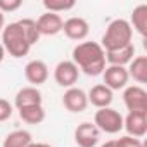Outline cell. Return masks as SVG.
<instances>
[{"label": "cell", "instance_id": "4", "mask_svg": "<svg viewBox=\"0 0 147 147\" xmlns=\"http://www.w3.org/2000/svg\"><path fill=\"white\" fill-rule=\"evenodd\" d=\"M94 125L99 128V131H106L113 135L123 130V116L113 107H102L95 113Z\"/></svg>", "mask_w": 147, "mask_h": 147}, {"label": "cell", "instance_id": "10", "mask_svg": "<svg viewBox=\"0 0 147 147\" xmlns=\"http://www.w3.org/2000/svg\"><path fill=\"white\" fill-rule=\"evenodd\" d=\"M123 128L130 137L142 138L147 133V113H128L123 118Z\"/></svg>", "mask_w": 147, "mask_h": 147}, {"label": "cell", "instance_id": "15", "mask_svg": "<svg viewBox=\"0 0 147 147\" xmlns=\"http://www.w3.org/2000/svg\"><path fill=\"white\" fill-rule=\"evenodd\" d=\"M14 104L18 109L30 107V106H42V92L36 87H24L16 94Z\"/></svg>", "mask_w": 147, "mask_h": 147}, {"label": "cell", "instance_id": "28", "mask_svg": "<svg viewBox=\"0 0 147 147\" xmlns=\"http://www.w3.org/2000/svg\"><path fill=\"white\" fill-rule=\"evenodd\" d=\"M100 147H116V142H114V140H109V142H106V144H102Z\"/></svg>", "mask_w": 147, "mask_h": 147}, {"label": "cell", "instance_id": "12", "mask_svg": "<svg viewBox=\"0 0 147 147\" xmlns=\"http://www.w3.org/2000/svg\"><path fill=\"white\" fill-rule=\"evenodd\" d=\"M24 76L31 83V87H40L49 78V66L43 61H40V59L30 61L24 66Z\"/></svg>", "mask_w": 147, "mask_h": 147}, {"label": "cell", "instance_id": "6", "mask_svg": "<svg viewBox=\"0 0 147 147\" xmlns=\"http://www.w3.org/2000/svg\"><path fill=\"white\" fill-rule=\"evenodd\" d=\"M78 76H80V69L76 67V64L73 61H61L54 69L55 83L66 88L75 87V83L78 82Z\"/></svg>", "mask_w": 147, "mask_h": 147}, {"label": "cell", "instance_id": "2", "mask_svg": "<svg viewBox=\"0 0 147 147\" xmlns=\"http://www.w3.org/2000/svg\"><path fill=\"white\" fill-rule=\"evenodd\" d=\"M133 38V30L130 26V23L126 19H114L107 24L106 33L102 35V43L100 47L104 49V52H111V50H118L123 49L126 45L131 43Z\"/></svg>", "mask_w": 147, "mask_h": 147}, {"label": "cell", "instance_id": "21", "mask_svg": "<svg viewBox=\"0 0 147 147\" xmlns=\"http://www.w3.org/2000/svg\"><path fill=\"white\" fill-rule=\"evenodd\" d=\"M18 24L21 26V30H23V33H24V36H26V40H28L30 45L33 47V45L40 40V33H38V28H36V21L26 18V19L18 21Z\"/></svg>", "mask_w": 147, "mask_h": 147}, {"label": "cell", "instance_id": "19", "mask_svg": "<svg viewBox=\"0 0 147 147\" xmlns=\"http://www.w3.org/2000/svg\"><path fill=\"white\" fill-rule=\"evenodd\" d=\"M31 142L33 138L28 130H14L4 138L2 147H28Z\"/></svg>", "mask_w": 147, "mask_h": 147}, {"label": "cell", "instance_id": "9", "mask_svg": "<svg viewBox=\"0 0 147 147\" xmlns=\"http://www.w3.org/2000/svg\"><path fill=\"white\" fill-rule=\"evenodd\" d=\"M62 31H64V35H66L69 40L80 42V40H85V38L88 36L90 26H88L87 19L78 18V16H73V18H69V19H66V21L62 23Z\"/></svg>", "mask_w": 147, "mask_h": 147}, {"label": "cell", "instance_id": "26", "mask_svg": "<svg viewBox=\"0 0 147 147\" xmlns=\"http://www.w3.org/2000/svg\"><path fill=\"white\" fill-rule=\"evenodd\" d=\"M28 147H52V145H49V144H43V142H31Z\"/></svg>", "mask_w": 147, "mask_h": 147}, {"label": "cell", "instance_id": "20", "mask_svg": "<svg viewBox=\"0 0 147 147\" xmlns=\"http://www.w3.org/2000/svg\"><path fill=\"white\" fill-rule=\"evenodd\" d=\"M18 111H19V118L28 125H40L45 119L43 106H30V107H23Z\"/></svg>", "mask_w": 147, "mask_h": 147}, {"label": "cell", "instance_id": "3", "mask_svg": "<svg viewBox=\"0 0 147 147\" xmlns=\"http://www.w3.org/2000/svg\"><path fill=\"white\" fill-rule=\"evenodd\" d=\"M2 45L5 49V52H9V55L19 59L28 55L31 45L26 40L21 26L18 23H9L7 26H4L2 30Z\"/></svg>", "mask_w": 147, "mask_h": 147}, {"label": "cell", "instance_id": "29", "mask_svg": "<svg viewBox=\"0 0 147 147\" xmlns=\"http://www.w3.org/2000/svg\"><path fill=\"white\" fill-rule=\"evenodd\" d=\"M4 26H5V19H4V14L0 12V31L4 30Z\"/></svg>", "mask_w": 147, "mask_h": 147}, {"label": "cell", "instance_id": "13", "mask_svg": "<svg viewBox=\"0 0 147 147\" xmlns=\"http://www.w3.org/2000/svg\"><path fill=\"white\" fill-rule=\"evenodd\" d=\"M62 18L59 14H54V12H45L42 14L38 19H36V28H38V33L40 36H54L57 33L62 31Z\"/></svg>", "mask_w": 147, "mask_h": 147}, {"label": "cell", "instance_id": "11", "mask_svg": "<svg viewBox=\"0 0 147 147\" xmlns=\"http://www.w3.org/2000/svg\"><path fill=\"white\" fill-rule=\"evenodd\" d=\"M75 142L78 147H95L99 142V128L90 121L78 125L75 130Z\"/></svg>", "mask_w": 147, "mask_h": 147}, {"label": "cell", "instance_id": "23", "mask_svg": "<svg viewBox=\"0 0 147 147\" xmlns=\"http://www.w3.org/2000/svg\"><path fill=\"white\" fill-rule=\"evenodd\" d=\"M114 142H116V147H144V144H142L140 138H135V137H130V135L119 137Z\"/></svg>", "mask_w": 147, "mask_h": 147}, {"label": "cell", "instance_id": "16", "mask_svg": "<svg viewBox=\"0 0 147 147\" xmlns=\"http://www.w3.org/2000/svg\"><path fill=\"white\" fill-rule=\"evenodd\" d=\"M135 57V45L130 43L123 49H118V50H111V52H106V62H109V66H126L131 62V59Z\"/></svg>", "mask_w": 147, "mask_h": 147}, {"label": "cell", "instance_id": "17", "mask_svg": "<svg viewBox=\"0 0 147 147\" xmlns=\"http://www.w3.org/2000/svg\"><path fill=\"white\" fill-rule=\"evenodd\" d=\"M126 71H128V76L133 78L137 83H147V57L145 55L133 57Z\"/></svg>", "mask_w": 147, "mask_h": 147}, {"label": "cell", "instance_id": "24", "mask_svg": "<svg viewBox=\"0 0 147 147\" xmlns=\"http://www.w3.org/2000/svg\"><path fill=\"white\" fill-rule=\"evenodd\" d=\"M23 5L21 0H0V12L5 14V12H14Z\"/></svg>", "mask_w": 147, "mask_h": 147}, {"label": "cell", "instance_id": "25", "mask_svg": "<svg viewBox=\"0 0 147 147\" xmlns=\"http://www.w3.org/2000/svg\"><path fill=\"white\" fill-rule=\"evenodd\" d=\"M12 116V106L9 100L0 99V121H5Z\"/></svg>", "mask_w": 147, "mask_h": 147}, {"label": "cell", "instance_id": "27", "mask_svg": "<svg viewBox=\"0 0 147 147\" xmlns=\"http://www.w3.org/2000/svg\"><path fill=\"white\" fill-rule=\"evenodd\" d=\"M4 57H5V49H4V45H2V43H0V64H2Z\"/></svg>", "mask_w": 147, "mask_h": 147}, {"label": "cell", "instance_id": "22", "mask_svg": "<svg viewBox=\"0 0 147 147\" xmlns=\"http://www.w3.org/2000/svg\"><path fill=\"white\" fill-rule=\"evenodd\" d=\"M76 5L75 0H43V7L47 9V12H64V11H71Z\"/></svg>", "mask_w": 147, "mask_h": 147}, {"label": "cell", "instance_id": "7", "mask_svg": "<svg viewBox=\"0 0 147 147\" xmlns=\"http://www.w3.org/2000/svg\"><path fill=\"white\" fill-rule=\"evenodd\" d=\"M104 76V85L109 88V90H121V88H126L128 85V71L126 67L123 66H107L102 73Z\"/></svg>", "mask_w": 147, "mask_h": 147}, {"label": "cell", "instance_id": "5", "mask_svg": "<svg viewBox=\"0 0 147 147\" xmlns=\"http://www.w3.org/2000/svg\"><path fill=\"white\" fill-rule=\"evenodd\" d=\"M123 102L128 113H147V92L138 85H131L125 88Z\"/></svg>", "mask_w": 147, "mask_h": 147}, {"label": "cell", "instance_id": "1", "mask_svg": "<svg viewBox=\"0 0 147 147\" xmlns=\"http://www.w3.org/2000/svg\"><path fill=\"white\" fill-rule=\"evenodd\" d=\"M73 62L88 76H99L106 69V52L97 42H82L73 49Z\"/></svg>", "mask_w": 147, "mask_h": 147}, {"label": "cell", "instance_id": "18", "mask_svg": "<svg viewBox=\"0 0 147 147\" xmlns=\"http://www.w3.org/2000/svg\"><path fill=\"white\" fill-rule=\"evenodd\" d=\"M130 26L131 30H135L140 36H145L147 35V5L145 4H140L133 9L131 12V18H130Z\"/></svg>", "mask_w": 147, "mask_h": 147}, {"label": "cell", "instance_id": "8", "mask_svg": "<svg viewBox=\"0 0 147 147\" xmlns=\"http://www.w3.org/2000/svg\"><path fill=\"white\" fill-rule=\"evenodd\" d=\"M62 106L69 113H83L88 106V99H87L85 90H82L78 87L67 88L62 95Z\"/></svg>", "mask_w": 147, "mask_h": 147}, {"label": "cell", "instance_id": "14", "mask_svg": "<svg viewBox=\"0 0 147 147\" xmlns=\"http://www.w3.org/2000/svg\"><path fill=\"white\" fill-rule=\"evenodd\" d=\"M87 99L97 109L109 107L111 102H113V90H109L104 83H99V85H94L90 88V92L87 94Z\"/></svg>", "mask_w": 147, "mask_h": 147}]
</instances>
